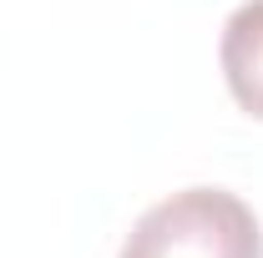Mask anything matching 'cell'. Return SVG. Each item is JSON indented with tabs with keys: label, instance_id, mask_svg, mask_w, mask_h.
<instances>
[{
	"label": "cell",
	"instance_id": "obj_1",
	"mask_svg": "<svg viewBox=\"0 0 263 258\" xmlns=\"http://www.w3.org/2000/svg\"><path fill=\"white\" fill-rule=\"evenodd\" d=\"M122 258H263V228L238 193L182 188L137 218Z\"/></svg>",
	"mask_w": 263,
	"mask_h": 258
},
{
	"label": "cell",
	"instance_id": "obj_2",
	"mask_svg": "<svg viewBox=\"0 0 263 258\" xmlns=\"http://www.w3.org/2000/svg\"><path fill=\"white\" fill-rule=\"evenodd\" d=\"M218 61H223V81H228L233 101L263 122V0H248L228 15Z\"/></svg>",
	"mask_w": 263,
	"mask_h": 258
}]
</instances>
